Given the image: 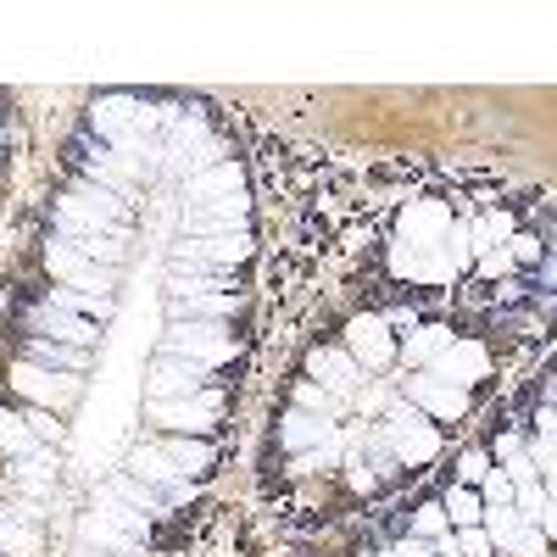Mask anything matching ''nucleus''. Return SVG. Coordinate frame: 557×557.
Instances as JSON below:
<instances>
[{"instance_id": "nucleus-47", "label": "nucleus", "mask_w": 557, "mask_h": 557, "mask_svg": "<svg viewBox=\"0 0 557 557\" xmlns=\"http://www.w3.org/2000/svg\"><path fill=\"white\" fill-rule=\"evenodd\" d=\"M546 396H552V401H557V374H552V380H546Z\"/></svg>"}, {"instance_id": "nucleus-39", "label": "nucleus", "mask_w": 557, "mask_h": 557, "mask_svg": "<svg viewBox=\"0 0 557 557\" xmlns=\"http://www.w3.org/2000/svg\"><path fill=\"white\" fill-rule=\"evenodd\" d=\"M480 485H485V502H491V507H507V502H513V496H519V485H513V480H507L502 469H491V474H485Z\"/></svg>"}, {"instance_id": "nucleus-26", "label": "nucleus", "mask_w": 557, "mask_h": 557, "mask_svg": "<svg viewBox=\"0 0 557 557\" xmlns=\"http://www.w3.org/2000/svg\"><path fill=\"white\" fill-rule=\"evenodd\" d=\"M45 301L62 307V312H73V318H89V323H96V318L107 323V318H112V296H89V290H51Z\"/></svg>"}, {"instance_id": "nucleus-41", "label": "nucleus", "mask_w": 557, "mask_h": 557, "mask_svg": "<svg viewBox=\"0 0 557 557\" xmlns=\"http://www.w3.org/2000/svg\"><path fill=\"white\" fill-rule=\"evenodd\" d=\"M485 474H491V457H485V451H462V462H457V480H462V485H480Z\"/></svg>"}, {"instance_id": "nucleus-13", "label": "nucleus", "mask_w": 557, "mask_h": 557, "mask_svg": "<svg viewBox=\"0 0 557 557\" xmlns=\"http://www.w3.org/2000/svg\"><path fill=\"white\" fill-rule=\"evenodd\" d=\"M157 424H173L184 435H207L218 424V391H196V396H173V401H151Z\"/></svg>"}, {"instance_id": "nucleus-28", "label": "nucleus", "mask_w": 557, "mask_h": 557, "mask_svg": "<svg viewBox=\"0 0 557 557\" xmlns=\"http://www.w3.org/2000/svg\"><path fill=\"white\" fill-rule=\"evenodd\" d=\"M0 451H7V457H34V451H39L28 418H17V412H7V407H0Z\"/></svg>"}, {"instance_id": "nucleus-9", "label": "nucleus", "mask_w": 557, "mask_h": 557, "mask_svg": "<svg viewBox=\"0 0 557 557\" xmlns=\"http://www.w3.org/2000/svg\"><path fill=\"white\" fill-rule=\"evenodd\" d=\"M446 235H451V207L446 201H407L401 207V235L412 251H446Z\"/></svg>"}, {"instance_id": "nucleus-32", "label": "nucleus", "mask_w": 557, "mask_h": 557, "mask_svg": "<svg viewBox=\"0 0 557 557\" xmlns=\"http://www.w3.org/2000/svg\"><path fill=\"white\" fill-rule=\"evenodd\" d=\"M28 362H39V368H78L84 362V346H57V341H34L28 346Z\"/></svg>"}, {"instance_id": "nucleus-14", "label": "nucleus", "mask_w": 557, "mask_h": 557, "mask_svg": "<svg viewBox=\"0 0 557 557\" xmlns=\"http://www.w3.org/2000/svg\"><path fill=\"white\" fill-rule=\"evenodd\" d=\"M385 262H391L396 278H412V285H451L457 278V262L446 251H412L407 240H396Z\"/></svg>"}, {"instance_id": "nucleus-33", "label": "nucleus", "mask_w": 557, "mask_h": 557, "mask_svg": "<svg viewBox=\"0 0 557 557\" xmlns=\"http://www.w3.org/2000/svg\"><path fill=\"white\" fill-rule=\"evenodd\" d=\"M296 407L312 412V418H330V424H335V418H341L351 401H346V396H330V391H318V385H301V391H296Z\"/></svg>"}, {"instance_id": "nucleus-8", "label": "nucleus", "mask_w": 557, "mask_h": 557, "mask_svg": "<svg viewBox=\"0 0 557 557\" xmlns=\"http://www.w3.org/2000/svg\"><path fill=\"white\" fill-rule=\"evenodd\" d=\"M401 401H412L424 418H462L469 412V391L441 380V374H407L401 380Z\"/></svg>"}, {"instance_id": "nucleus-12", "label": "nucleus", "mask_w": 557, "mask_h": 557, "mask_svg": "<svg viewBox=\"0 0 557 557\" xmlns=\"http://www.w3.org/2000/svg\"><path fill=\"white\" fill-rule=\"evenodd\" d=\"M307 374L318 380V391L346 396V401H351V396L362 391V380H368L362 368L351 362V351H346V346H318V351L307 357Z\"/></svg>"}, {"instance_id": "nucleus-29", "label": "nucleus", "mask_w": 557, "mask_h": 557, "mask_svg": "<svg viewBox=\"0 0 557 557\" xmlns=\"http://www.w3.org/2000/svg\"><path fill=\"white\" fill-rule=\"evenodd\" d=\"M469 228H474V262H480L485 251H496L507 235H513V218H507V212H485V218H474Z\"/></svg>"}, {"instance_id": "nucleus-43", "label": "nucleus", "mask_w": 557, "mask_h": 557, "mask_svg": "<svg viewBox=\"0 0 557 557\" xmlns=\"http://www.w3.org/2000/svg\"><path fill=\"white\" fill-rule=\"evenodd\" d=\"M519 257H524V262H535V257H541V240L519 235V240H513V262H519Z\"/></svg>"}, {"instance_id": "nucleus-7", "label": "nucleus", "mask_w": 557, "mask_h": 557, "mask_svg": "<svg viewBox=\"0 0 557 557\" xmlns=\"http://www.w3.org/2000/svg\"><path fill=\"white\" fill-rule=\"evenodd\" d=\"M45 268H51L67 290H89V296H112V268H101L96 257L73 251L67 240H51V251H45Z\"/></svg>"}, {"instance_id": "nucleus-18", "label": "nucleus", "mask_w": 557, "mask_h": 557, "mask_svg": "<svg viewBox=\"0 0 557 557\" xmlns=\"http://www.w3.org/2000/svg\"><path fill=\"white\" fill-rule=\"evenodd\" d=\"M278 441H285V451L290 457H301V451H312V446H330V441H341V430L330 424V418H312V412H285V424H278Z\"/></svg>"}, {"instance_id": "nucleus-3", "label": "nucleus", "mask_w": 557, "mask_h": 557, "mask_svg": "<svg viewBox=\"0 0 557 557\" xmlns=\"http://www.w3.org/2000/svg\"><path fill=\"white\" fill-rule=\"evenodd\" d=\"M162 351L196 362V368H207V374H212V368H223L228 357H235V341H228V330H223V323H212V318H178V323H168Z\"/></svg>"}, {"instance_id": "nucleus-44", "label": "nucleus", "mask_w": 557, "mask_h": 557, "mask_svg": "<svg viewBox=\"0 0 557 557\" xmlns=\"http://www.w3.org/2000/svg\"><path fill=\"white\" fill-rule=\"evenodd\" d=\"M28 430H34L39 441H51V435H57V424H51V412H34V418H28Z\"/></svg>"}, {"instance_id": "nucleus-24", "label": "nucleus", "mask_w": 557, "mask_h": 557, "mask_svg": "<svg viewBox=\"0 0 557 557\" xmlns=\"http://www.w3.org/2000/svg\"><path fill=\"white\" fill-rule=\"evenodd\" d=\"M96 519H107L112 530H123V535H134V541H146V535H151V513H139V507L117 502L112 491H101V502H96Z\"/></svg>"}, {"instance_id": "nucleus-27", "label": "nucleus", "mask_w": 557, "mask_h": 557, "mask_svg": "<svg viewBox=\"0 0 557 557\" xmlns=\"http://www.w3.org/2000/svg\"><path fill=\"white\" fill-rule=\"evenodd\" d=\"M107 491H112L117 502H128V507H139V513H151V519H157V513H168V496H162L157 485H139L134 474H128V480H112Z\"/></svg>"}, {"instance_id": "nucleus-21", "label": "nucleus", "mask_w": 557, "mask_h": 557, "mask_svg": "<svg viewBox=\"0 0 557 557\" xmlns=\"http://www.w3.org/2000/svg\"><path fill=\"white\" fill-rule=\"evenodd\" d=\"M34 330H39V335H62L67 346H89V341H96V323L73 318V312H62V307H51V301L34 307Z\"/></svg>"}, {"instance_id": "nucleus-40", "label": "nucleus", "mask_w": 557, "mask_h": 557, "mask_svg": "<svg viewBox=\"0 0 557 557\" xmlns=\"http://www.w3.org/2000/svg\"><path fill=\"white\" fill-rule=\"evenodd\" d=\"M341 441H346V435H341ZM341 441H330V446H312V451H301V457H296V469H301V474H312V469H330V462L341 457Z\"/></svg>"}, {"instance_id": "nucleus-23", "label": "nucleus", "mask_w": 557, "mask_h": 557, "mask_svg": "<svg viewBox=\"0 0 557 557\" xmlns=\"http://www.w3.org/2000/svg\"><path fill=\"white\" fill-rule=\"evenodd\" d=\"M513 507H519V513L546 535V541H557V502L546 496V485L535 480V485H519V496H513Z\"/></svg>"}, {"instance_id": "nucleus-42", "label": "nucleus", "mask_w": 557, "mask_h": 557, "mask_svg": "<svg viewBox=\"0 0 557 557\" xmlns=\"http://www.w3.org/2000/svg\"><path fill=\"white\" fill-rule=\"evenodd\" d=\"M480 273H485V278H507V273H513V251H507V246L485 251V257H480Z\"/></svg>"}, {"instance_id": "nucleus-37", "label": "nucleus", "mask_w": 557, "mask_h": 557, "mask_svg": "<svg viewBox=\"0 0 557 557\" xmlns=\"http://www.w3.org/2000/svg\"><path fill=\"white\" fill-rule=\"evenodd\" d=\"M0 552H12V557H28L34 552V535L17 524V519H0Z\"/></svg>"}, {"instance_id": "nucleus-46", "label": "nucleus", "mask_w": 557, "mask_h": 557, "mask_svg": "<svg viewBox=\"0 0 557 557\" xmlns=\"http://www.w3.org/2000/svg\"><path fill=\"white\" fill-rule=\"evenodd\" d=\"M541 485H546V496H552V502H557V474H552V480H541Z\"/></svg>"}, {"instance_id": "nucleus-19", "label": "nucleus", "mask_w": 557, "mask_h": 557, "mask_svg": "<svg viewBox=\"0 0 557 557\" xmlns=\"http://www.w3.org/2000/svg\"><path fill=\"white\" fill-rule=\"evenodd\" d=\"M173 323L178 318H212V323H223V318H235L240 312V296H212V290H178L173 285Z\"/></svg>"}, {"instance_id": "nucleus-15", "label": "nucleus", "mask_w": 557, "mask_h": 557, "mask_svg": "<svg viewBox=\"0 0 557 557\" xmlns=\"http://www.w3.org/2000/svg\"><path fill=\"white\" fill-rule=\"evenodd\" d=\"M128 474H134L139 485H157V491L168 496V507L190 496V480H184V474L173 469V457H168L162 446H139V451L128 457Z\"/></svg>"}, {"instance_id": "nucleus-16", "label": "nucleus", "mask_w": 557, "mask_h": 557, "mask_svg": "<svg viewBox=\"0 0 557 557\" xmlns=\"http://www.w3.org/2000/svg\"><path fill=\"white\" fill-rule=\"evenodd\" d=\"M146 385H151V401L196 396V391H207V368H196V362H184V357H168V351H162V357L151 362Z\"/></svg>"}, {"instance_id": "nucleus-34", "label": "nucleus", "mask_w": 557, "mask_h": 557, "mask_svg": "<svg viewBox=\"0 0 557 557\" xmlns=\"http://www.w3.org/2000/svg\"><path fill=\"white\" fill-rule=\"evenodd\" d=\"M502 474L513 480V485H535V480H541V469H535L530 446H513V451H502Z\"/></svg>"}, {"instance_id": "nucleus-6", "label": "nucleus", "mask_w": 557, "mask_h": 557, "mask_svg": "<svg viewBox=\"0 0 557 557\" xmlns=\"http://www.w3.org/2000/svg\"><path fill=\"white\" fill-rule=\"evenodd\" d=\"M346 351L351 362L362 368V374H385V368L396 362V341H391V323L380 312H362L346 323Z\"/></svg>"}, {"instance_id": "nucleus-2", "label": "nucleus", "mask_w": 557, "mask_h": 557, "mask_svg": "<svg viewBox=\"0 0 557 557\" xmlns=\"http://www.w3.org/2000/svg\"><path fill=\"white\" fill-rule=\"evenodd\" d=\"M374 435L391 446V457L401 462V469H418V462H430V457L441 451V430H435L412 401H401V391H396V401L385 407V418H380Z\"/></svg>"}, {"instance_id": "nucleus-5", "label": "nucleus", "mask_w": 557, "mask_h": 557, "mask_svg": "<svg viewBox=\"0 0 557 557\" xmlns=\"http://www.w3.org/2000/svg\"><path fill=\"white\" fill-rule=\"evenodd\" d=\"M485 535H491V546L502 557H546V546H552L513 502H507V507H485Z\"/></svg>"}, {"instance_id": "nucleus-11", "label": "nucleus", "mask_w": 557, "mask_h": 557, "mask_svg": "<svg viewBox=\"0 0 557 557\" xmlns=\"http://www.w3.org/2000/svg\"><path fill=\"white\" fill-rule=\"evenodd\" d=\"M246 196V173L240 162H218V168H201L196 178H184V212H201V207H223Z\"/></svg>"}, {"instance_id": "nucleus-30", "label": "nucleus", "mask_w": 557, "mask_h": 557, "mask_svg": "<svg viewBox=\"0 0 557 557\" xmlns=\"http://www.w3.org/2000/svg\"><path fill=\"white\" fill-rule=\"evenodd\" d=\"M441 507H446V519H451V524H457V530H474V524H480V519H485V502H480V496H474V491H462V485H451V491H446V502H441Z\"/></svg>"}, {"instance_id": "nucleus-25", "label": "nucleus", "mask_w": 557, "mask_h": 557, "mask_svg": "<svg viewBox=\"0 0 557 557\" xmlns=\"http://www.w3.org/2000/svg\"><path fill=\"white\" fill-rule=\"evenodd\" d=\"M78 535H84V546H96V552H112V557H134L139 546H146V541H134V535L112 530V524H107V519H96V513H84Z\"/></svg>"}, {"instance_id": "nucleus-22", "label": "nucleus", "mask_w": 557, "mask_h": 557, "mask_svg": "<svg viewBox=\"0 0 557 557\" xmlns=\"http://www.w3.org/2000/svg\"><path fill=\"white\" fill-rule=\"evenodd\" d=\"M451 341H457V335H451V330H441V323H424V330H412V335H407V346H401L407 374H424V368H430Z\"/></svg>"}, {"instance_id": "nucleus-1", "label": "nucleus", "mask_w": 557, "mask_h": 557, "mask_svg": "<svg viewBox=\"0 0 557 557\" xmlns=\"http://www.w3.org/2000/svg\"><path fill=\"white\" fill-rule=\"evenodd\" d=\"M57 235L62 240H128L123 201L112 190H73L57 201Z\"/></svg>"}, {"instance_id": "nucleus-31", "label": "nucleus", "mask_w": 557, "mask_h": 557, "mask_svg": "<svg viewBox=\"0 0 557 557\" xmlns=\"http://www.w3.org/2000/svg\"><path fill=\"white\" fill-rule=\"evenodd\" d=\"M162 451L173 457V469H178L184 480H190V474H201L207 462H212V446H207V441H173V446H162Z\"/></svg>"}, {"instance_id": "nucleus-36", "label": "nucleus", "mask_w": 557, "mask_h": 557, "mask_svg": "<svg viewBox=\"0 0 557 557\" xmlns=\"http://www.w3.org/2000/svg\"><path fill=\"white\" fill-rule=\"evenodd\" d=\"M530 457H535V469H541V480H552V474H557V435L535 430V441H530Z\"/></svg>"}, {"instance_id": "nucleus-17", "label": "nucleus", "mask_w": 557, "mask_h": 557, "mask_svg": "<svg viewBox=\"0 0 557 557\" xmlns=\"http://www.w3.org/2000/svg\"><path fill=\"white\" fill-rule=\"evenodd\" d=\"M485 368H491V351H485L480 341H451V346L424 368V374H441V380H451V385L469 391L474 380H485Z\"/></svg>"}, {"instance_id": "nucleus-20", "label": "nucleus", "mask_w": 557, "mask_h": 557, "mask_svg": "<svg viewBox=\"0 0 557 557\" xmlns=\"http://www.w3.org/2000/svg\"><path fill=\"white\" fill-rule=\"evenodd\" d=\"M235 228H246V196L223 201V207L184 212V235H235Z\"/></svg>"}, {"instance_id": "nucleus-38", "label": "nucleus", "mask_w": 557, "mask_h": 557, "mask_svg": "<svg viewBox=\"0 0 557 557\" xmlns=\"http://www.w3.org/2000/svg\"><path fill=\"white\" fill-rule=\"evenodd\" d=\"M496 546H491V535H485V524H474V530H457V557H491Z\"/></svg>"}, {"instance_id": "nucleus-45", "label": "nucleus", "mask_w": 557, "mask_h": 557, "mask_svg": "<svg viewBox=\"0 0 557 557\" xmlns=\"http://www.w3.org/2000/svg\"><path fill=\"white\" fill-rule=\"evenodd\" d=\"M73 557H112V552H96V546H84V552H73Z\"/></svg>"}, {"instance_id": "nucleus-10", "label": "nucleus", "mask_w": 557, "mask_h": 557, "mask_svg": "<svg viewBox=\"0 0 557 557\" xmlns=\"http://www.w3.org/2000/svg\"><path fill=\"white\" fill-rule=\"evenodd\" d=\"M12 391H23L28 401H39L45 412H62L78 396V380L57 374V368H39V362H12Z\"/></svg>"}, {"instance_id": "nucleus-35", "label": "nucleus", "mask_w": 557, "mask_h": 557, "mask_svg": "<svg viewBox=\"0 0 557 557\" xmlns=\"http://www.w3.org/2000/svg\"><path fill=\"white\" fill-rule=\"evenodd\" d=\"M446 530H451L446 507H418V513H412V535H418V541H435V535H446Z\"/></svg>"}, {"instance_id": "nucleus-4", "label": "nucleus", "mask_w": 557, "mask_h": 557, "mask_svg": "<svg viewBox=\"0 0 557 557\" xmlns=\"http://www.w3.org/2000/svg\"><path fill=\"white\" fill-rule=\"evenodd\" d=\"M251 257V235L235 228V235H184L173 251V268L190 273V268H212V273H235Z\"/></svg>"}]
</instances>
